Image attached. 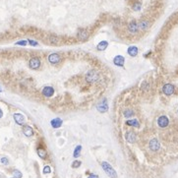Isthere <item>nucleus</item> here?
I'll use <instances>...</instances> for the list:
<instances>
[{
    "label": "nucleus",
    "instance_id": "nucleus-20",
    "mask_svg": "<svg viewBox=\"0 0 178 178\" xmlns=\"http://www.w3.org/2000/svg\"><path fill=\"white\" fill-rule=\"evenodd\" d=\"M127 52H128V54L130 55V56H132V57L137 56V54H138V48H137V46H130V47L128 48Z\"/></svg>",
    "mask_w": 178,
    "mask_h": 178
},
{
    "label": "nucleus",
    "instance_id": "nucleus-34",
    "mask_svg": "<svg viewBox=\"0 0 178 178\" xmlns=\"http://www.w3.org/2000/svg\"><path fill=\"white\" fill-rule=\"evenodd\" d=\"M0 93H2V89H1V87H0Z\"/></svg>",
    "mask_w": 178,
    "mask_h": 178
},
{
    "label": "nucleus",
    "instance_id": "nucleus-35",
    "mask_svg": "<svg viewBox=\"0 0 178 178\" xmlns=\"http://www.w3.org/2000/svg\"><path fill=\"white\" fill-rule=\"evenodd\" d=\"M177 112H178V110H177Z\"/></svg>",
    "mask_w": 178,
    "mask_h": 178
},
{
    "label": "nucleus",
    "instance_id": "nucleus-33",
    "mask_svg": "<svg viewBox=\"0 0 178 178\" xmlns=\"http://www.w3.org/2000/svg\"><path fill=\"white\" fill-rule=\"evenodd\" d=\"M2 116H3V111L0 108V118H2Z\"/></svg>",
    "mask_w": 178,
    "mask_h": 178
},
{
    "label": "nucleus",
    "instance_id": "nucleus-26",
    "mask_svg": "<svg viewBox=\"0 0 178 178\" xmlns=\"http://www.w3.org/2000/svg\"><path fill=\"white\" fill-rule=\"evenodd\" d=\"M13 174H14V176H13L12 178H22V173L21 171L19 170H14V172H13Z\"/></svg>",
    "mask_w": 178,
    "mask_h": 178
},
{
    "label": "nucleus",
    "instance_id": "nucleus-32",
    "mask_svg": "<svg viewBox=\"0 0 178 178\" xmlns=\"http://www.w3.org/2000/svg\"><path fill=\"white\" fill-rule=\"evenodd\" d=\"M89 178H99V177H97L95 174H90V176H89Z\"/></svg>",
    "mask_w": 178,
    "mask_h": 178
},
{
    "label": "nucleus",
    "instance_id": "nucleus-17",
    "mask_svg": "<svg viewBox=\"0 0 178 178\" xmlns=\"http://www.w3.org/2000/svg\"><path fill=\"white\" fill-rule=\"evenodd\" d=\"M23 133L26 137H32L34 135V129L31 127V126H24Z\"/></svg>",
    "mask_w": 178,
    "mask_h": 178
},
{
    "label": "nucleus",
    "instance_id": "nucleus-18",
    "mask_svg": "<svg viewBox=\"0 0 178 178\" xmlns=\"http://www.w3.org/2000/svg\"><path fill=\"white\" fill-rule=\"evenodd\" d=\"M50 124H51V126H52L53 128L57 129V128L61 127V125H62V119H60V118H54V119H52L50 121Z\"/></svg>",
    "mask_w": 178,
    "mask_h": 178
},
{
    "label": "nucleus",
    "instance_id": "nucleus-14",
    "mask_svg": "<svg viewBox=\"0 0 178 178\" xmlns=\"http://www.w3.org/2000/svg\"><path fill=\"white\" fill-rule=\"evenodd\" d=\"M125 138H126V140H127V142H129V143H131V144L136 142V134L134 132H132V131H129V132L126 133Z\"/></svg>",
    "mask_w": 178,
    "mask_h": 178
},
{
    "label": "nucleus",
    "instance_id": "nucleus-11",
    "mask_svg": "<svg viewBox=\"0 0 178 178\" xmlns=\"http://www.w3.org/2000/svg\"><path fill=\"white\" fill-rule=\"evenodd\" d=\"M53 93H54V89H53L52 87H50V86H46V87H44V88L43 89V95L45 97H52Z\"/></svg>",
    "mask_w": 178,
    "mask_h": 178
},
{
    "label": "nucleus",
    "instance_id": "nucleus-2",
    "mask_svg": "<svg viewBox=\"0 0 178 178\" xmlns=\"http://www.w3.org/2000/svg\"><path fill=\"white\" fill-rule=\"evenodd\" d=\"M99 73L97 70H95V69L90 70L86 74V81L88 83H95V82L99 81Z\"/></svg>",
    "mask_w": 178,
    "mask_h": 178
},
{
    "label": "nucleus",
    "instance_id": "nucleus-27",
    "mask_svg": "<svg viewBox=\"0 0 178 178\" xmlns=\"http://www.w3.org/2000/svg\"><path fill=\"white\" fill-rule=\"evenodd\" d=\"M81 164H82V162L80 161H73V163H72V167L73 168H78V167L81 166Z\"/></svg>",
    "mask_w": 178,
    "mask_h": 178
},
{
    "label": "nucleus",
    "instance_id": "nucleus-1",
    "mask_svg": "<svg viewBox=\"0 0 178 178\" xmlns=\"http://www.w3.org/2000/svg\"><path fill=\"white\" fill-rule=\"evenodd\" d=\"M101 167L110 178H117L116 171L114 170V168H113L107 161H102L101 162Z\"/></svg>",
    "mask_w": 178,
    "mask_h": 178
},
{
    "label": "nucleus",
    "instance_id": "nucleus-13",
    "mask_svg": "<svg viewBox=\"0 0 178 178\" xmlns=\"http://www.w3.org/2000/svg\"><path fill=\"white\" fill-rule=\"evenodd\" d=\"M13 118H14L15 122H16L18 125H23V124L25 123V117H24L21 113H14Z\"/></svg>",
    "mask_w": 178,
    "mask_h": 178
},
{
    "label": "nucleus",
    "instance_id": "nucleus-9",
    "mask_svg": "<svg viewBox=\"0 0 178 178\" xmlns=\"http://www.w3.org/2000/svg\"><path fill=\"white\" fill-rule=\"evenodd\" d=\"M97 109L101 113H104L108 110V105H107V101H106V99H103L99 102V104L97 106Z\"/></svg>",
    "mask_w": 178,
    "mask_h": 178
},
{
    "label": "nucleus",
    "instance_id": "nucleus-12",
    "mask_svg": "<svg viewBox=\"0 0 178 178\" xmlns=\"http://www.w3.org/2000/svg\"><path fill=\"white\" fill-rule=\"evenodd\" d=\"M159 148H161V144H159V142L157 141V139L151 140V142H150V149L153 151V152H157V151L159 150Z\"/></svg>",
    "mask_w": 178,
    "mask_h": 178
},
{
    "label": "nucleus",
    "instance_id": "nucleus-24",
    "mask_svg": "<svg viewBox=\"0 0 178 178\" xmlns=\"http://www.w3.org/2000/svg\"><path fill=\"white\" fill-rule=\"evenodd\" d=\"M123 115L126 117V118H130V117H132L133 115H134V111L131 110V109H126L125 111H124Z\"/></svg>",
    "mask_w": 178,
    "mask_h": 178
},
{
    "label": "nucleus",
    "instance_id": "nucleus-21",
    "mask_svg": "<svg viewBox=\"0 0 178 178\" xmlns=\"http://www.w3.org/2000/svg\"><path fill=\"white\" fill-rule=\"evenodd\" d=\"M126 124H127L128 126H133V127H136V128L140 127V123H139V121H138L137 119L127 120V121H126Z\"/></svg>",
    "mask_w": 178,
    "mask_h": 178
},
{
    "label": "nucleus",
    "instance_id": "nucleus-22",
    "mask_svg": "<svg viewBox=\"0 0 178 178\" xmlns=\"http://www.w3.org/2000/svg\"><path fill=\"white\" fill-rule=\"evenodd\" d=\"M37 152V155H39V157H41V159H46V157H47L46 151L44 150V149H43V148H39Z\"/></svg>",
    "mask_w": 178,
    "mask_h": 178
},
{
    "label": "nucleus",
    "instance_id": "nucleus-31",
    "mask_svg": "<svg viewBox=\"0 0 178 178\" xmlns=\"http://www.w3.org/2000/svg\"><path fill=\"white\" fill-rule=\"evenodd\" d=\"M1 163L2 164H5V165H7V164L9 163V161L7 157H2L1 159Z\"/></svg>",
    "mask_w": 178,
    "mask_h": 178
},
{
    "label": "nucleus",
    "instance_id": "nucleus-4",
    "mask_svg": "<svg viewBox=\"0 0 178 178\" xmlns=\"http://www.w3.org/2000/svg\"><path fill=\"white\" fill-rule=\"evenodd\" d=\"M47 60L52 65H57L61 61V56H60V54H58V53H51V54L48 55Z\"/></svg>",
    "mask_w": 178,
    "mask_h": 178
},
{
    "label": "nucleus",
    "instance_id": "nucleus-16",
    "mask_svg": "<svg viewBox=\"0 0 178 178\" xmlns=\"http://www.w3.org/2000/svg\"><path fill=\"white\" fill-rule=\"evenodd\" d=\"M131 8H132L133 11H136V12L140 11L142 9L141 1H139V0H134V2H132V3H131Z\"/></svg>",
    "mask_w": 178,
    "mask_h": 178
},
{
    "label": "nucleus",
    "instance_id": "nucleus-25",
    "mask_svg": "<svg viewBox=\"0 0 178 178\" xmlns=\"http://www.w3.org/2000/svg\"><path fill=\"white\" fill-rule=\"evenodd\" d=\"M49 41H50V43L53 44H57L59 43V39L57 37H54V35H52V37H49Z\"/></svg>",
    "mask_w": 178,
    "mask_h": 178
},
{
    "label": "nucleus",
    "instance_id": "nucleus-28",
    "mask_svg": "<svg viewBox=\"0 0 178 178\" xmlns=\"http://www.w3.org/2000/svg\"><path fill=\"white\" fill-rule=\"evenodd\" d=\"M50 172H51L50 166H48V165L44 166V167H43V174H49Z\"/></svg>",
    "mask_w": 178,
    "mask_h": 178
},
{
    "label": "nucleus",
    "instance_id": "nucleus-19",
    "mask_svg": "<svg viewBox=\"0 0 178 178\" xmlns=\"http://www.w3.org/2000/svg\"><path fill=\"white\" fill-rule=\"evenodd\" d=\"M108 46V43L106 41H101V43H99V44L97 45V49L99 51H103L107 48Z\"/></svg>",
    "mask_w": 178,
    "mask_h": 178
},
{
    "label": "nucleus",
    "instance_id": "nucleus-3",
    "mask_svg": "<svg viewBox=\"0 0 178 178\" xmlns=\"http://www.w3.org/2000/svg\"><path fill=\"white\" fill-rule=\"evenodd\" d=\"M77 37L79 41H88L89 37H90V34H89V32L86 29H79L77 32Z\"/></svg>",
    "mask_w": 178,
    "mask_h": 178
},
{
    "label": "nucleus",
    "instance_id": "nucleus-15",
    "mask_svg": "<svg viewBox=\"0 0 178 178\" xmlns=\"http://www.w3.org/2000/svg\"><path fill=\"white\" fill-rule=\"evenodd\" d=\"M138 26H139V29L142 31H146L149 29V27H150V22L147 21V20H142V21H140L139 23H138Z\"/></svg>",
    "mask_w": 178,
    "mask_h": 178
},
{
    "label": "nucleus",
    "instance_id": "nucleus-6",
    "mask_svg": "<svg viewBox=\"0 0 178 178\" xmlns=\"http://www.w3.org/2000/svg\"><path fill=\"white\" fill-rule=\"evenodd\" d=\"M174 91H175V88L172 84H165V85L162 87V92H163V93L165 95H167V97L172 95V93H174Z\"/></svg>",
    "mask_w": 178,
    "mask_h": 178
},
{
    "label": "nucleus",
    "instance_id": "nucleus-23",
    "mask_svg": "<svg viewBox=\"0 0 178 178\" xmlns=\"http://www.w3.org/2000/svg\"><path fill=\"white\" fill-rule=\"evenodd\" d=\"M81 151H82V146H77L74 150V153H73V157H74L75 159L79 157L80 155H81Z\"/></svg>",
    "mask_w": 178,
    "mask_h": 178
},
{
    "label": "nucleus",
    "instance_id": "nucleus-8",
    "mask_svg": "<svg viewBox=\"0 0 178 178\" xmlns=\"http://www.w3.org/2000/svg\"><path fill=\"white\" fill-rule=\"evenodd\" d=\"M139 26H138V23L135 21V20H133V21H131L130 23L128 24V31L131 33V34H137L138 32H139Z\"/></svg>",
    "mask_w": 178,
    "mask_h": 178
},
{
    "label": "nucleus",
    "instance_id": "nucleus-30",
    "mask_svg": "<svg viewBox=\"0 0 178 178\" xmlns=\"http://www.w3.org/2000/svg\"><path fill=\"white\" fill-rule=\"evenodd\" d=\"M17 45H22V46H25L28 44V41H19L18 43H16Z\"/></svg>",
    "mask_w": 178,
    "mask_h": 178
},
{
    "label": "nucleus",
    "instance_id": "nucleus-10",
    "mask_svg": "<svg viewBox=\"0 0 178 178\" xmlns=\"http://www.w3.org/2000/svg\"><path fill=\"white\" fill-rule=\"evenodd\" d=\"M124 63H125V58H124L122 55H116V56L113 58V64L117 67H122L124 66Z\"/></svg>",
    "mask_w": 178,
    "mask_h": 178
},
{
    "label": "nucleus",
    "instance_id": "nucleus-29",
    "mask_svg": "<svg viewBox=\"0 0 178 178\" xmlns=\"http://www.w3.org/2000/svg\"><path fill=\"white\" fill-rule=\"evenodd\" d=\"M28 43L30 44V45H32V46H37L39 45V43L35 41H33V39H28Z\"/></svg>",
    "mask_w": 178,
    "mask_h": 178
},
{
    "label": "nucleus",
    "instance_id": "nucleus-5",
    "mask_svg": "<svg viewBox=\"0 0 178 178\" xmlns=\"http://www.w3.org/2000/svg\"><path fill=\"white\" fill-rule=\"evenodd\" d=\"M29 66L33 70H37L41 67V60L39 57H32L29 61Z\"/></svg>",
    "mask_w": 178,
    "mask_h": 178
},
{
    "label": "nucleus",
    "instance_id": "nucleus-7",
    "mask_svg": "<svg viewBox=\"0 0 178 178\" xmlns=\"http://www.w3.org/2000/svg\"><path fill=\"white\" fill-rule=\"evenodd\" d=\"M168 124H169V119H168L165 115H161V116H159V119H157V125L161 128L167 127Z\"/></svg>",
    "mask_w": 178,
    "mask_h": 178
}]
</instances>
